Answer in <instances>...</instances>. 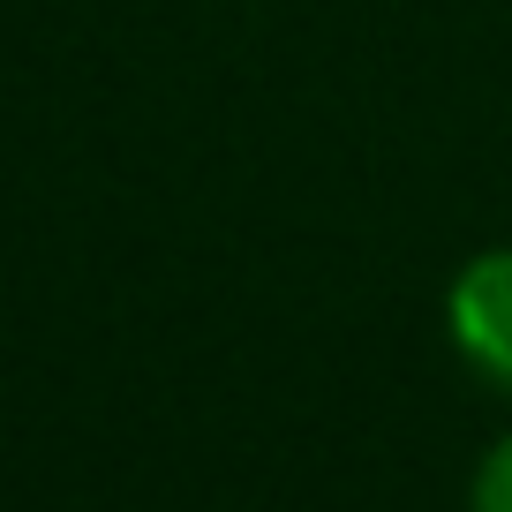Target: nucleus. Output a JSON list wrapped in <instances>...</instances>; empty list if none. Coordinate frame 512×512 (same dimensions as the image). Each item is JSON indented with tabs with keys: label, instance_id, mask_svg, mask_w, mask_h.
Returning <instances> with one entry per match:
<instances>
[{
	"label": "nucleus",
	"instance_id": "nucleus-1",
	"mask_svg": "<svg viewBox=\"0 0 512 512\" xmlns=\"http://www.w3.org/2000/svg\"><path fill=\"white\" fill-rule=\"evenodd\" d=\"M445 332L475 377L512 392V249H482L460 264L445 294Z\"/></svg>",
	"mask_w": 512,
	"mask_h": 512
},
{
	"label": "nucleus",
	"instance_id": "nucleus-2",
	"mask_svg": "<svg viewBox=\"0 0 512 512\" xmlns=\"http://www.w3.org/2000/svg\"><path fill=\"white\" fill-rule=\"evenodd\" d=\"M467 512H512V430L482 452L475 467V490H467Z\"/></svg>",
	"mask_w": 512,
	"mask_h": 512
}]
</instances>
